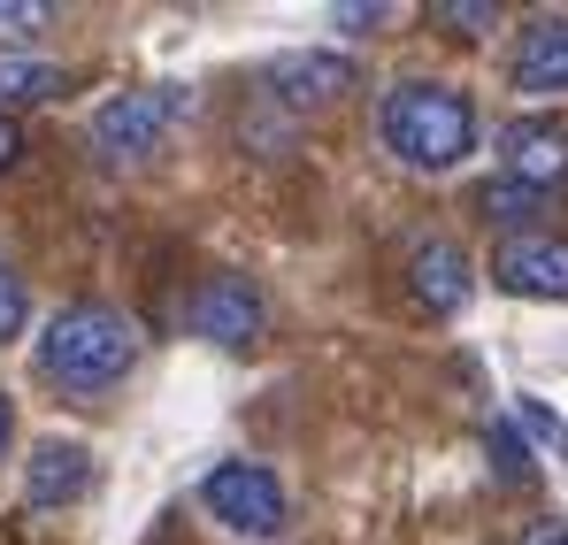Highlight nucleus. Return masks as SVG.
<instances>
[{"label":"nucleus","instance_id":"17","mask_svg":"<svg viewBox=\"0 0 568 545\" xmlns=\"http://www.w3.org/2000/svg\"><path fill=\"white\" fill-rule=\"evenodd\" d=\"M47 23V8L39 0H0V47H16V39H31Z\"/></svg>","mask_w":568,"mask_h":545},{"label":"nucleus","instance_id":"15","mask_svg":"<svg viewBox=\"0 0 568 545\" xmlns=\"http://www.w3.org/2000/svg\"><path fill=\"white\" fill-rule=\"evenodd\" d=\"M430 23H446L454 39H484V31L499 23V8H491V0H438V8H430Z\"/></svg>","mask_w":568,"mask_h":545},{"label":"nucleus","instance_id":"10","mask_svg":"<svg viewBox=\"0 0 568 545\" xmlns=\"http://www.w3.org/2000/svg\"><path fill=\"white\" fill-rule=\"evenodd\" d=\"M93 492V446L78 438H39L31 461H23V499L31 507H70Z\"/></svg>","mask_w":568,"mask_h":545},{"label":"nucleus","instance_id":"18","mask_svg":"<svg viewBox=\"0 0 568 545\" xmlns=\"http://www.w3.org/2000/svg\"><path fill=\"white\" fill-rule=\"evenodd\" d=\"M23 315H31V292H23V276L0 270V339H16V331H23Z\"/></svg>","mask_w":568,"mask_h":545},{"label":"nucleus","instance_id":"5","mask_svg":"<svg viewBox=\"0 0 568 545\" xmlns=\"http://www.w3.org/2000/svg\"><path fill=\"white\" fill-rule=\"evenodd\" d=\"M185 323L192 339H207V346H254L262 339V323H270V300H262V284L254 276H200V292L185 300Z\"/></svg>","mask_w":568,"mask_h":545},{"label":"nucleus","instance_id":"4","mask_svg":"<svg viewBox=\"0 0 568 545\" xmlns=\"http://www.w3.org/2000/svg\"><path fill=\"white\" fill-rule=\"evenodd\" d=\"M207 515L239 538H277L284 531V484L262 468V461H215L207 484H200Z\"/></svg>","mask_w":568,"mask_h":545},{"label":"nucleus","instance_id":"12","mask_svg":"<svg viewBox=\"0 0 568 545\" xmlns=\"http://www.w3.org/2000/svg\"><path fill=\"white\" fill-rule=\"evenodd\" d=\"M54 92H62V70L47 54H0V115L8 108H39Z\"/></svg>","mask_w":568,"mask_h":545},{"label":"nucleus","instance_id":"6","mask_svg":"<svg viewBox=\"0 0 568 545\" xmlns=\"http://www.w3.org/2000/svg\"><path fill=\"white\" fill-rule=\"evenodd\" d=\"M270 92H277L284 108L315 115V108H338L346 92H362V70H354V54L300 47V54H277V62H270Z\"/></svg>","mask_w":568,"mask_h":545},{"label":"nucleus","instance_id":"13","mask_svg":"<svg viewBox=\"0 0 568 545\" xmlns=\"http://www.w3.org/2000/svg\"><path fill=\"white\" fill-rule=\"evenodd\" d=\"M476 208H484V223H530L538 208H546V192H530V184H515V178H484L476 184Z\"/></svg>","mask_w":568,"mask_h":545},{"label":"nucleus","instance_id":"8","mask_svg":"<svg viewBox=\"0 0 568 545\" xmlns=\"http://www.w3.org/2000/svg\"><path fill=\"white\" fill-rule=\"evenodd\" d=\"M499 162H507V178L530 184V192L568 184V123H554V115H523V123H507V131H499Z\"/></svg>","mask_w":568,"mask_h":545},{"label":"nucleus","instance_id":"11","mask_svg":"<svg viewBox=\"0 0 568 545\" xmlns=\"http://www.w3.org/2000/svg\"><path fill=\"white\" fill-rule=\"evenodd\" d=\"M507 78H515V92H530V100L568 92V16H530V23H523Z\"/></svg>","mask_w":568,"mask_h":545},{"label":"nucleus","instance_id":"21","mask_svg":"<svg viewBox=\"0 0 568 545\" xmlns=\"http://www.w3.org/2000/svg\"><path fill=\"white\" fill-rule=\"evenodd\" d=\"M16 154H23V131H16V115H0V170H16Z\"/></svg>","mask_w":568,"mask_h":545},{"label":"nucleus","instance_id":"9","mask_svg":"<svg viewBox=\"0 0 568 545\" xmlns=\"http://www.w3.org/2000/svg\"><path fill=\"white\" fill-rule=\"evenodd\" d=\"M407 292H415L423 315H462L469 292H476V262L454 239H423V246L407 254Z\"/></svg>","mask_w":568,"mask_h":545},{"label":"nucleus","instance_id":"20","mask_svg":"<svg viewBox=\"0 0 568 545\" xmlns=\"http://www.w3.org/2000/svg\"><path fill=\"white\" fill-rule=\"evenodd\" d=\"M384 16H392V8H377V0H369V8H362V0H346V8H338V23H346V31H369V23H384Z\"/></svg>","mask_w":568,"mask_h":545},{"label":"nucleus","instance_id":"7","mask_svg":"<svg viewBox=\"0 0 568 545\" xmlns=\"http://www.w3.org/2000/svg\"><path fill=\"white\" fill-rule=\"evenodd\" d=\"M491 284L515 300H568V239L554 231H515L491 254Z\"/></svg>","mask_w":568,"mask_h":545},{"label":"nucleus","instance_id":"3","mask_svg":"<svg viewBox=\"0 0 568 545\" xmlns=\"http://www.w3.org/2000/svg\"><path fill=\"white\" fill-rule=\"evenodd\" d=\"M178 115H185V92H178V85H139V92L100 100L93 123H85V139H93L100 162H146V154L170 139Z\"/></svg>","mask_w":568,"mask_h":545},{"label":"nucleus","instance_id":"2","mask_svg":"<svg viewBox=\"0 0 568 545\" xmlns=\"http://www.w3.org/2000/svg\"><path fill=\"white\" fill-rule=\"evenodd\" d=\"M377 139L392 147V162L446 178L476 154V100L462 85H438V78H399L377 100Z\"/></svg>","mask_w":568,"mask_h":545},{"label":"nucleus","instance_id":"14","mask_svg":"<svg viewBox=\"0 0 568 545\" xmlns=\"http://www.w3.org/2000/svg\"><path fill=\"white\" fill-rule=\"evenodd\" d=\"M484 454L499 468V484H530V476H538V461H530V446H523L515 423H491V431H484Z\"/></svg>","mask_w":568,"mask_h":545},{"label":"nucleus","instance_id":"16","mask_svg":"<svg viewBox=\"0 0 568 545\" xmlns=\"http://www.w3.org/2000/svg\"><path fill=\"white\" fill-rule=\"evenodd\" d=\"M515 431H530L538 446H554V454L568 461V423L546 407V400H530V392H523V400H515Z\"/></svg>","mask_w":568,"mask_h":545},{"label":"nucleus","instance_id":"22","mask_svg":"<svg viewBox=\"0 0 568 545\" xmlns=\"http://www.w3.org/2000/svg\"><path fill=\"white\" fill-rule=\"evenodd\" d=\"M8 438H16V400L0 392V454H8Z\"/></svg>","mask_w":568,"mask_h":545},{"label":"nucleus","instance_id":"19","mask_svg":"<svg viewBox=\"0 0 568 545\" xmlns=\"http://www.w3.org/2000/svg\"><path fill=\"white\" fill-rule=\"evenodd\" d=\"M523 545H568V523L561 515H538V523L523 531Z\"/></svg>","mask_w":568,"mask_h":545},{"label":"nucleus","instance_id":"1","mask_svg":"<svg viewBox=\"0 0 568 545\" xmlns=\"http://www.w3.org/2000/svg\"><path fill=\"white\" fill-rule=\"evenodd\" d=\"M39 376L62 384L70 400H93V392H115L131 369H139V323L108 300H70L47 315L39 331Z\"/></svg>","mask_w":568,"mask_h":545}]
</instances>
